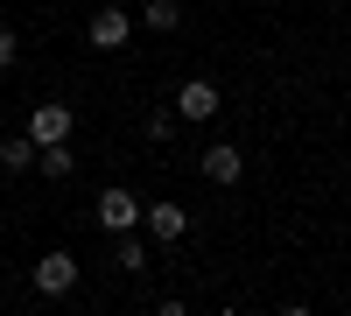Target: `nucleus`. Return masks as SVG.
<instances>
[{
  "label": "nucleus",
  "mask_w": 351,
  "mask_h": 316,
  "mask_svg": "<svg viewBox=\"0 0 351 316\" xmlns=\"http://www.w3.org/2000/svg\"><path fill=\"white\" fill-rule=\"evenodd\" d=\"M71 127H77V120H71L64 99H43L36 112H28V141H36V148H49V141H71Z\"/></svg>",
  "instance_id": "1"
},
{
  "label": "nucleus",
  "mask_w": 351,
  "mask_h": 316,
  "mask_svg": "<svg viewBox=\"0 0 351 316\" xmlns=\"http://www.w3.org/2000/svg\"><path fill=\"white\" fill-rule=\"evenodd\" d=\"M92 218H99V232H112V239H120V232H134L141 204H134V190H120V183H112V190L99 197V204H92Z\"/></svg>",
  "instance_id": "2"
},
{
  "label": "nucleus",
  "mask_w": 351,
  "mask_h": 316,
  "mask_svg": "<svg viewBox=\"0 0 351 316\" xmlns=\"http://www.w3.org/2000/svg\"><path fill=\"white\" fill-rule=\"evenodd\" d=\"M36 289L43 295H71L77 289V260H71V253H43V260H36Z\"/></svg>",
  "instance_id": "3"
},
{
  "label": "nucleus",
  "mask_w": 351,
  "mask_h": 316,
  "mask_svg": "<svg viewBox=\"0 0 351 316\" xmlns=\"http://www.w3.org/2000/svg\"><path fill=\"white\" fill-rule=\"evenodd\" d=\"M127 36H134V21L120 14V0H112L106 14H92V28H84V42H92V49H120Z\"/></svg>",
  "instance_id": "4"
},
{
  "label": "nucleus",
  "mask_w": 351,
  "mask_h": 316,
  "mask_svg": "<svg viewBox=\"0 0 351 316\" xmlns=\"http://www.w3.org/2000/svg\"><path fill=\"white\" fill-rule=\"evenodd\" d=\"M176 112H183V120H211V112H218V84L211 77H190L183 92H176Z\"/></svg>",
  "instance_id": "5"
},
{
  "label": "nucleus",
  "mask_w": 351,
  "mask_h": 316,
  "mask_svg": "<svg viewBox=\"0 0 351 316\" xmlns=\"http://www.w3.org/2000/svg\"><path fill=\"white\" fill-rule=\"evenodd\" d=\"M141 218H148V232H155L162 246L190 232V211H183V204H148V211H141Z\"/></svg>",
  "instance_id": "6"
},
{
  "label": "nucleus",
  "mask_w": 351,
  "mask_h": 316,
  "mask_svg": "<svg viewBox=\"0 0 351 316\" xmlns=\"http://www.w3.org/2000/svg\"><path fill=\"white\" fill-rule=\"evenodd\" d=\"M239 169H246L239 148H204V176L211 183H239Z\"/></svg>",
  "instance_id": "7"
},
{
  "label": "nucleus",
  "mask_w": 351,
  "mask_h": 316,
  "mask_svg": "<svg viewBox=\"0 0 351 316\" xmlns=\"http://www.w3.org/2000/svg\"><path fill=\"white\" fill-rule=\"evenodd\" d=\"M36 169H43V176H49V183H64V176H71V169H77V155L64 148V141H49V148H36Z\"/></svg>",
  "instance_id": "8"
},
{
  "label": "nucleus",
  "mask_w": 351,
  "mask_h": 316,
  "mask_svg": "<svg viewBox=\"0 0 351 316\" xmlns=\"http://www.w3.org/2000/svg\"><path fill=\"white\" fill-rule=\"evenodd\" d=\"M28 162H36V141H28V134H8V141H0V169H8V176L28 169Z\"/></svg>",
  "instance_id": "9"
},
{
  "label": "nucleus",
  "mask_w": 351,
  "mask_h": 316,
  "mask_svg": "<svg viewBox=\"0 0 351 316\" xmlns=\"http://www.w3.org/2000/svg\"><path fill=\"white\" fill-rule=\"evenodd\" d=\"M141 21H148V28H176L183 8H176V0H148V14H141Z\"/></svg>",
  "instance_id": "10"
},
{
  "label": "nucleus",
  "mask_w": 351,
  "mask_h": 316,
  "mask_svg": "<svg viewBox=\"0 0 351 316\" xmlns=\"http://www.w3.org/2000/svg\"><path fill=\"white\" fill-rule=\"evenodd\" d=\"M120 267H148V246L127 239V232H120Z\"/></svg>",
  "instance_id": "11"
},
{
  "label": "nucleus",
  "mask_w": 351,
  "mask_h": 316,
  "mask_svg": "<svg viewBox=\"0 0 351 316\" xmlns=\"http://www.w3.org/2000/svg\"><path fill=\"white\" fill-rule=\"evenodd\" d=\"M14 56H21V42L8 36V28H0V71H8V64H14Z\"/></svg>",
  "instance_id": "12"
}]
</instances>
